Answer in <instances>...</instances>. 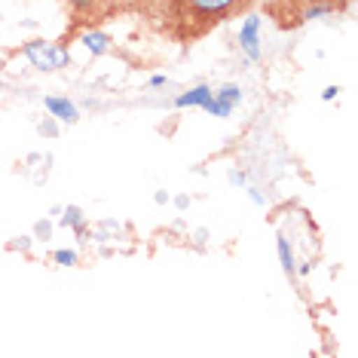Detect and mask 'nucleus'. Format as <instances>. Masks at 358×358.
<instances>
[{"instance_id":"nucleus-1","label":"nucleus","mask_w":358,"mask_h":358,"mask_svg":"<svg viewBox=\"0 0 358 358\" xmlns=\"http://www.w3.org/2000/svg\"><path fill=\"white\" fill-rule=\"evenodd\" d=\"M255 3L257 0H132V15L166 43L187 50L227 22L245 15Z\"/></svg>"},{"instance_id":"nucleus-2","label":"nucleus","mask_w":358,"mask_h":358,"mask_svg":"<svg viewBox=\"0 0 358 358\" xmlns=\"http://www.w3.org/2000/svg\"><path fill=\"white\" fill-rule=\"evenodd\" d=\"M126 15H132V0H68V28L59 43L71 46L83 31H95Z\"/></svg>"},{"instance_id":"nucleus-3","label":"nucleus","mask_w":358,"mask_h":358,"mask_svg":"<svg viewBox=\"0 0 358 358\" xmlns=\"http://www.w3.org/2000/svg\"><path fill=\"white\" fill-rule=\"evenodd\" d=\"M352 0H264V15L279 31H297L322 15H340Z\"/></svg>"},{"instance_id":"nucleus-4","label":"nucleus","mask_w":358,"mask_h":358,"mask_svg":"<svg viewBox=\"0 0 358 358\" xmlns=\"http://www.w3.org/2000/svg\"><path fill=\"white\" fill-rule=\"evenodd\" d=\"M22 52L28 55V62L40 71H59L71 62L68 46L62 43H46V40H31V43L22 46Z\"/></svg>"},{"instance_id":"nucleus-5","label":"nucleus","mask_w":358,"mask_h":358,"mask_svg":"<svg viewBox=\"0 0 358 358\" xmlns=\"http://www.w3.org/2000/svg\"><path fill=\"white\" fill-rule=\"evenodd\" d=\"M236 101H239V89L236 86H227L221 89V92H215L211 95V101H208V113H215V117H227L233 108H236Z\"/></svg>"},{"instance_id":"nucleus-6","label":"nucleus","mask_w":358,"mask_h":358,"mask_svg":"<svg viewBox=\"0 0 358 358\" xmlns=\"http://www.w3.org/2000/svg\"><path fill=\"white\" fill-rule=\"evenodd\" d=\"M257 28H260V19H255V15H248L245 25H242V31H239V43H242V50H245V52L251 55V59H260Z\"/></svg>"},{"instance_id":"nucleus-7","label":"nucleus","mask_w":358,"mask_h":358,"mask_svg":"<svg viewBox=\"0 0 358 358\" xmlns=\"http://www.w3.org/2000/svg\"><path fill=\"white\" fill-rule=\"evenodd\" d=\"M80 37H83L86 50L92 52V55H104V52L110 50V37L104 34L101 28H95V31H83V34H80Z\"/></svg>"},{"instance_id":"nucleus-8","label":"nucleus","mask_w":358,"mask_h":358,"mask_svg":"<svg viewBox=\"0 0 358 358\" xmlns=\"http://www.w3.org/2000/svg\"><path fill=\"white\" fill-rule=\"evenodd\" d=\"M46 110L52 113V117H59L64 120V123H77V108L71 101H64V99H46Z\"/></svg>"},{"instance_id":"nucleus-9","label":"nucleus","mask_w":358,"mask_h":358,"mask_svg":"<svg viewBox=\"0 0 358 358\" xmlns=\"http://www.w3.org/2000/svg\"><path fill=\"white\" fill-rule=\"evenodd\" d=\"M211 89L208 86H196L193 92H187V95H178V108H187V104H202V108H208V101H211Z\"/></svg>"},{"instance_id":"nucleus-10","label":"nucleus","mask_w":358,"mask_h":358,"mask_svg":"<svg viewBox=\"0 0 358 358\" xmlns=\"http://www.w3.org/2000/svg\"><path fill=\"white\" fill-rule=\"evenodd\" d=\"M64 227H74V230L83 236V230H86V217H83V211H80L77 206H68V211H64V221H62Z\"/></svg>"},{"instance_id":"nucleus-11","label":"nucleus","mask_w":358,"mask_h":358,"mask_svg":"<svg viewBox=\"0 0 358 358\" xmlns=\"http://www.w3.org/2000/svg\"><path fill=\"white\" fill-rule=\"evenodd\" d=\"M279 255H282V266L288 275H294V257H291V245L285 236H279Z\"/></svg>"},{"instance_id":"nucleus-12","label":"nucleus","mask_w":358,"mask_h":358,"mask_svg":"<svg viewBox=\"0 0 358 358\" xmlns=\"http://www.w3.org/2000/svg\"><path fill=\"white\" fill-rule=\"evenodd\" d=\"M59 264H64V266H74L77 264V251H55L52 255Z\"/></svg>"},{"instance_id":"nucleus-13","label":"nucleus","mask_w":358,"mask_h":358,"mask_svg":"<svg viewBox=\"0 0 358 358\" xmlns=\"http://www.w3.org/2000/svg\"><path fill=\"white\" fill-rule=\"evenodd\" d=\"M50 233H52V227L46 224V221H43V224H37V236H40V239H50Z\"/></svg>"},{"instance_id":"nucleus-14","label":"nucleus","mask_w":358,"mask_h":358,"mask_svg":"<svg viewBox=\"0 0 358 358\" xmlns=\"http://www.w3.org/2000/svg\"><path fill=\"white\" fill-rule=\"evenodd\" d=\"M337 92H340L337 86H328V89L322 92V99H324V101H331V99H337Z\"/></svg>"}]
</instances>
